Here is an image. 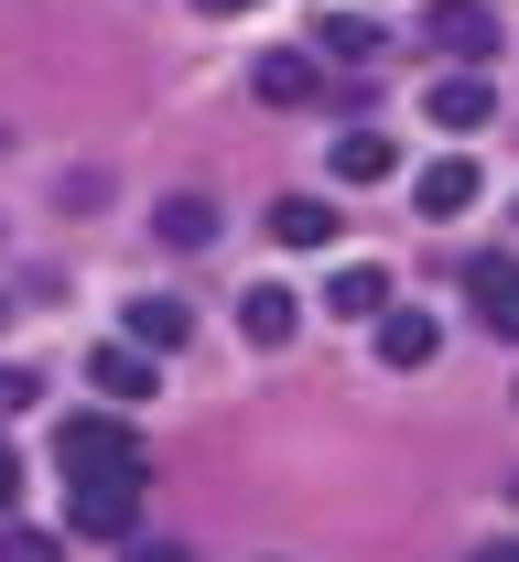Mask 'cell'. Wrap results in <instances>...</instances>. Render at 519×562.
Listing matches in <instances>:
<instances>
[{
    "label": "cell",
    "instance_id": "obj_7",
    "mask_svg": "<svg viewBox=\"0 0 519 562\" xmlns=\"http://www.w3.org/2000/svg\"><path fill=\"white\" fill-rule=\"evenodd\" d=\"M422 109H433V131H487V120H498V98H487V76L476 66H454V76H433V98H422Z\"/></svg>",
    "mask_w": 519,
    "mask_h": 562
},
{
    "label": "cell",
    "instance_id": "obj_3",
    "mask_svg": "<svg viewBox=\"0 0 519 562\" xmlns=\"http://www.w3.org/2000/svg\"><path fill=\"white\" fill-rule=\"evenodd\" d=\"M87 390L131 412V401H151V390H162V368H151V347H131V336H120V347H87Z\"/></svg>",
    "mask_w": 519,
    "mask_h": 562
},
{
    "label": "cell",
    "instance_id": "obj_13",
    "mask_svg": "<svg viewBox=\"0 0 519 562\" xmlns=\"http://www.w3.org/2000/svg\"><path fill=\"white\" fill-rule=\"evenodd\" d=\"M325 162H336V184H390V162H400V151H390V131H336Z\"/></svg>",
    "mask_w": 519,
    "mask_h": 562
},
{
    "label": "cell",
    "instance_id": "obj_2",
    "mask_svg": "<svg viewBox=\"0 0 519 562\" xmlns=\"http://www.w3.org/2000/svg\"><path fill=\"white\" fill-rule=\"evenodd\" d=\"M131 519H142V487H109V476L66 487V530L76 541H131Z\"/></svg>",
    "mask_w": 519,
    "mask_h": 562
},
{
    "label": "cell",
    "instance_id": "obj_8",
    "mask_svg": "<svg viewBox=\"0 0 519 562\" xmlns=\"http://www.w3.org/2000/svg\"><path fill=\"white\" fill-rule=\"evenodd\" d=\"M465 303H476L487 336H509V347H519V260H476V271H465Z\"/></svg>",
    "mask_w": 519,
    "mask_h": 562
},
{
    "label": "cell",
    "instance_id": "obj_5",
    "mask_svg": "<svg viewBox=\"0 0 519 562\" xmlns=\"http://www.w3.org/2000/svg\"><path fill=\"white\" fill-rule=\"evenodd\" d=\"M433 55L487 66V55H498V11H487V0H433Z\"/></svg>",
    "mask_w": 519,
    "mask_h": 562
},
{
    "label": "cell",
    "instance_id": "obj_11",
    "mask_svg": "<svg viewBox=\"0 0 519 562\" xmlns=\"http://www.w3.org/2000/svg\"><path fill=\"white\" fill-rule=\"evenodd\" d=\"M184 336H195L184 292H142V303H131V347H151V357H184Z\"/></svg>",
    "mask_w": 519,
    "mask_h": 562
},
{
    "label": "cell",
    "instance_id": "obj_21",
    "mask_svg": "<svg viewBox=\"0 0 519 562\" xmlns=\"http://www.w3.org/2000/svg\"><path fill=\"white\" fill-rule=\"evenodd\" d=\"M476 562H519V541H487V552H476Z\"/></svg>",
    "mask_w": 519,
    "mask_h": 562
},
{
    "label": "cell",
    "instance_id": "obj_14",
    "mask_svg": "<svg viewBox=\"0 0 519 562\" xmlns=\"http://www.w3.org/2000/svg\"><path fill=\"white\" fill-rule=\"evenodd\" d=\"M151 238H162V249H206V238H217V206H206V195H162V206H151Z\"/></svg>",
    "mask_w": 519,
    "mask_h": 562
},
{
    "label": "cell",
    "instance_id": "obj_9",
    "mask_svg": "<svg viewBox=\"0 0 519 562\" xmlns=\"http://www.w3.org/2000/svg\"><path fill=\"white\" fill-rule=\"evenodd\" d=\"M476 195H487V184H476V162H465V151H444V162H422V184H411V206L433 216V227H444V216H465Z\"/></svg>",
    "mask_w": 519,
    "mask_h": 562
},
{
    "label": "cell",
    "instance_id": "obj_12",
    "mask_svg": "<svg viewBox=\"0 0 519 562\" xmlns=\"http://www.w3.org/2000/svg\"><path fill=\"white\" fill-rule=\"evenodd\" d=\"M293 325H303V314H293L282 281H249V292H238V336H249V347H282Z\"/></svg>",
    "mask_w": 519,
    "mask_h": 562
},
{
    "label": "cell",
    "instance_id": "obj_23",
    "mask_svg": "<svg viewBox=\"0 0 519 562\" xmlns=\"http://www.w3.org/2000/svg\"><path fill=\"white\" fill-rule=\"evenodd\" d=\"M0 314H11V303H0Z\"/></svg>",
    "mask_w": 519,
    "mask_h": 562
},
{
    "label": "cell",
    "instance_id": "obj_15",
    "mask_svg": "<svg viewBox=\"0 0 519 562\" xmlns=\"http://www.w3.org/2000/svg\"><path fill=\"white\" fill-rule=\"evenodd\" d=\"M271 238H282V249H325V238H336V206H325V195H282V206H271Z\"/></svg>",
    "mask_w": 519,
    "mask_h": 562
},
{
    "label": "cell",
    "instance_id": "obj_6",
    "mask_svg": "<svg viewBox=\"0 0 519 562\" xmlns=\"http://www.w3.org/2000/svg\"><path fill=\"white\" fill-rule=\"evenodd\" d=\"M433 357H444V325L422 303H390L379 314V368H433Z\"/></svg>",
    "mask_w": 519,
    "mask_h": 562
},
{
    "label": "cell",
    "instance_id": "obj_4",
    "mask_svg": "<svg viewBox=\"0 0 519 562\" xmlns=\"http://www.w3.org/2000/svg\"><path fill=\"white\" fill-rule=\"evenodd\" d=\"M249 98H271V109H314V98H325V66H314L303 44H271V55L249 66Z\"/></svg>",
    "mask_w": 519,
    "mask_h": 562
},
{
    "label": "cell",
    "instance_id": "obj_18",
    "mask_svg": "<svg viewBox=\"0 0 519 562\" xmlns=\"http://www.w3.org/2000/svg\"><path fill=\"white\" fill-rule=\"evenodd\" d=\"M120 562H195V552H184V541H131Z\"/></svg>",
    "mask_w": 519,
    "mask_h": 562
},
{
    "label": "cell",
    "instance_id": "obj_20",
    "mask_svg": "<svg viewBox=\"0 0 519 562\" xmlns=\"http://www.w3.org/2000/svg\"><path fill=\"white\" fill-rule=\"evenodd\" d=\"M11 497H22V454L0 443V508H11Z\"/></svg>",
    "mask_w": 519,
    "mask_h": 562
},
{
    "label": "cell",
    "instance_id": "obj_17",
    "mask_svg": "<svg viewBox=\"0 0 519 562\" xmlns=\"http://www.w3.org/2000/svg\"><path fill=\"white\" fill-rule=\"evenodd\" d=\"M33 401H44V368H0V422L33 412Z\"/></svg>",
    "mask_w": 519,
    "mask_h": 562
},
{
    "label": "cell",
    "instance_id": "obj_16",
    "mask_svg": "<svg viewBox=\"0 0 519 562\" xmlns=\"http://www.w3.org/2000/svg\"><path fill=\"white\" fill-rule=\"evenodd\" d=\"M314 44H325V55H347V66H369V55H379V22H347V11H336Z\"/></svg>",
    "mask_w": 519,
    "mask_h": 562
},
{
    "label": "cell",
    "instance_id": "obj_10",
    "mask_svg": "<svg viewBox=\"0 0 519 562\" xmlns=\"http://www.w3.org/2000/svg\"><path fill=\"white\" fill-rule=\"evenodd\" d=\"M325 314H336V325H379V314H390V271H379V260H347V271L325 281Z\"/></svg>",
    "mask_w": 519,
    "mask_h": 562
},
{
    "label": "cell",
    "instance_id": "obj_19",
    "mask_svg": "<svg viewBox=\"0 0 519 562\" xmlns=\"http://www.w3.org/2000/svg\"><path fill=\"white\" fill-rule=\"evenodd\" d=\"M11 562H55V541L44 530H11Z\"/></svg>",
    "mask_w": 519,
    "mask_h": 562
},
{
    "label": "cell",
    "instance_id": "obj_1",
    "mask_svg": "<svg viewBox=\"0 0 519 562\" xmlns=\"http://www.w3.org/2000/svg\"><path fill=\"white\" fill-rule=\"evenodd\" d=\"M55 454H66V487H87V476H109V487H142V476H151L142 432H131L120 412H66Z\"/></svg>",
    "mask_w": 519,
    "mask_h": 562
},
{
    "label": "cell",
    "instance_id": "obj_22",
    "mask_svg": "<svg viewBox=\"0 0 519 562\" xmlns=\"http://www.w3.org/2000/svg\"><path fill=\"white\" fill-rule=\"evenodd\" d=\"M206 11H260V0H206Z\"/></svg>",
    "mask_w": 519,
    "mask_h": 562
}]
</instances>
